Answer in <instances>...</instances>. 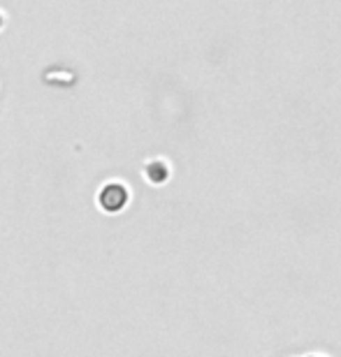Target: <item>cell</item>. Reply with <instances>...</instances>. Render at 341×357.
Instances as JSON below:
<instances>
[{"label":"cell","instance_id":"cell-1","mask_svg":"<svg viewBox=\"0 0 341 357\" xmlns=\"http://www.w3.org/2000/svg\"><path fill=\"white\" fill-rule=\"evenodd\" d=\"M126 199H128V190L121 183H109L107 188L100 192V204L107 211H119L121 206L126 204Z\"/></svg>","mask_w":341,"mask_h":357},{"label":"cell","instance_id":"cell-2","mask_svg":"<svg viewBox=\"0 0 341 357\" xmlns=\"http://www.w3.org/2000/svg\"><path fill=\"white\" fill-rule=\"evenodd\" d=\"M146 172H149V176L153 178V181H162V178L167 176V167L162 165V162H151Z\"/></svg>","mask_w":341,"mask_h":357}]
</instances>
